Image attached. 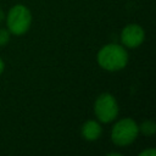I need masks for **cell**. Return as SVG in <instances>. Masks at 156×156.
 I'll return each mask as SVG.
<instances>
[{"instance_id": "obj_11", "label": "cell", "mask_w": 156, "mask_h": 156, "mask_svg": "<svg viewBox=\"0 0 156 156\" xmlns=\"http://www.w3.org/2000/svg\"><path fill=\"white\" fill-rule=\"evenodd\" d=\"M5 18V15H4V12H2V10H0V22L2 21Z\"/></svg>"}, {"instance_id": "obj_7", "label": "cell", "mask_w": 156, "mask_h": 156, "mask_svg": "<svg viewBox=\"0 0 156 156\" xmlns=\"http://www.w3.org/2000/svg\"><path fill=\"white\" fill-rule=\"evenodd\" d=\"M139 132L145 135H154L156 132V124L152 121H145L139 126Z\"/></svg>"}, {"instance_id": "obj_4", "label": "cell", "mask_w": 156, "mask_h": 156, "mask_svg": "<svg viewBox=\"0 0 156 156\" xmlns=\"http://www.w3.org/2000/svg\"><path fill=\"white\" fill-rule=\"evenodd\" d=\"M94 113L102 123H110L116 119L118 115V104L113 95L110 93L101 94L94 104Z\"/></svg>"}, {"instance_id": "obj_3", "label": "cell", "mask_w": 156, "mask_h": 156, "mask_svg": "<svg viewBox=\"0 0 156 156\" xmlns=\"http://www.w3.org/2000/svg\"><path fill=\"white\" fill-rule=\"evenodd\" d=\"M139 134V126L133 118L119 119L111 130V140L117 146H127L132 144Z\"/></svg>"}, {"instance_id": "obj_5", "label": "cell", "mask_w": 156, "mask_h": 156, "mask_svg": "<svg viewBox=\"0 0 156 156\" xmlns=\"http://www.w3.org/2000/svg\"><path fill=\"white\" fill-rule=\"evenodd\" d=\"M144 38H145L144 29L135 23L126 26L121 32V41L124 48H129V49L138 48L144 41Z\"/></svg>"}, {"instance_id": "obj_10", "label": "cell", "mask_w": 156, "mask_h": 156, "mask_svg": "<svg viewBox=\"0 0 156 156\" xmlns=\"http://www.w3.org/2000/svg\"><path fill=\"white\" fill-rule=\"evenodd\" d=\"M4 68H5V63H4V61H2V58L0 57V74L4 72Z\"/></svg>"}, {"instance_id": "obj_1", "label": "cell", "mask_w": 156, "mask_h": 156, "mask_svg": "<svg viewBox=\"0 0 156 156\" xmlns=\"http://www.w3.org/2000/svg\"><path fill=\"white\" fill-rule=\"evenodd\" d=\"M96 60L101 68L110 72H116L123 69L127 66L128 52L124 49V46L111 43L104 45L99 50L96 55Z\"/></svg>"}, {"instance_id": "obj_6", "label": "cell", "mask_w": 156, "mask_h": 156, "mask_svg": "<svg viewBox=\"0 0 156 156\" xmlns=\"http://www.w3.org/2000/svg\"><path fill=\"white\" fill-rule=\"evenodd\" d=\"M80 133H82L83 139H85L88 141H94L101 136L102 128L98 121L89 119V121L83 123V126L80 128Z\"/></svg>"}, {"instance_id": "obj_2", "label": "cell", "mask_w": 156, "mask_h": 156, "mask_svg": "<svg viewBox=\"0 0 156 156\" xmlns=\"http://www.w3.org/2000/svg\"><path fill=\"white\" fill-rule=\"evenodd\" d=\"M32 23V13L29 9L24 5H15L10 9L6 16V24L7 30L15 35L24 34Z\"/></svg>"}, {"instance_id": "obj_9", "label": "cell", "mask_w": 156, "mask_h": 156, "mask_svg": "<svg viewBox=\"0 0 156 156\" xmlns=\"http://www.w3.org/2000/svg\"><path fill=\"white\" fill-rule=\"evenodd\" d=\"M139 156H156V150L155 149H147V150H143Z\"/></svg>"}, {"instance_id": "obj_8", "label": "cell", "mask_w": 156, "mask_h": 156, "mask_svg": "<svg viewBox=\"0 0 156 156\" xmlns=\"http://www.w3.org/2000/svg\"><path fill=\"white\" fill-rule=\"evenodd\" d=\"M10 40V32L5 28H0V46H4Z\"/></svg>"}]
</instances>
